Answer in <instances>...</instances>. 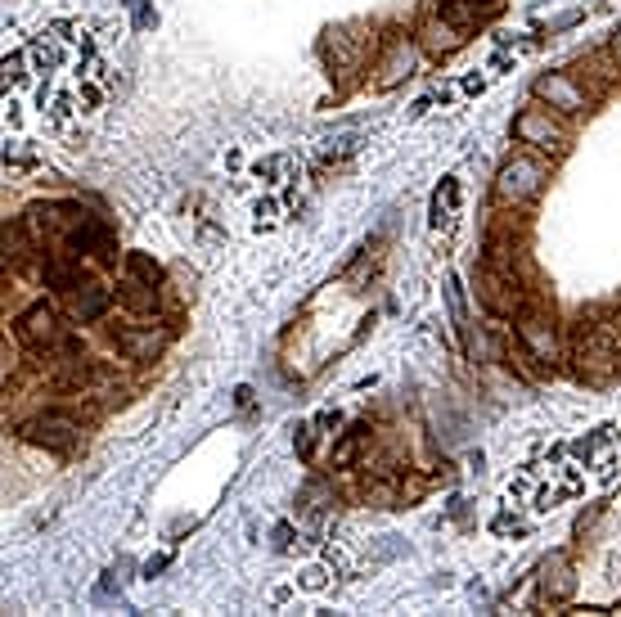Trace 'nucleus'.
I'll return each mask as SVG.
<instances>
[{
    "mask_svg": "<svg viewBox=\"0 0 621 617\" xmlns=\"http://www.w3.org/2000/svg\"><path fill=\"white\" fill-rule=\"evenodd\" d=\"M572 361L576 374L590 383H603L621 370V329L617 325H576L572 334Z\"/></svg>",
    "mask_w": 621,
    "mask_h": 617,
    "instance_id": "f257e3e1",
    "label": "nucleus"
},
{
    "mask_svg": "<svg viewBox=\"0 0 621 617\" xmlns=\"http://www.w3.org/2000/svg\"><path fill=\"white\" fill-rule=\"evenodd\" d=\"M545 181H549V167L540 163L536 154H513L509 163L500 167V176H495V194H500V203H509V208H527L531 199H540Z\"/></svg>",
    "mask_w": 621,
    "mask_h": 617,
    "instance_id": "f03ea898",
    "label": "nucleus"
},
{
    "mask_svg": "<svg viewBox=\"0 0 621 617\" xmlns=\"http://www.w3.org/2000/svg\"><path fill=\"white\" fill-rule=\"evenodd\" d=\"M513 140L527 145L531 154H563V149L572 145L567 127L549 109H540V104H536V109H522L518 118H513Z\"/></svg>",
    "mask_w": 621,
    "mask_h": 617,
    "instance_id": "7ed1b4c3",
    "label": "nucleus"
},
{
    "mask_svg": "<svg viewBox=\"0 0 621 617\" xmlns=\"http://www.w3.org/2000/svg\"><path fill=\"white\" fill-rule=\"evenodd\" d=\"M518 343L536 365L554 370V361H558V325H554L549 311H540V307H522L518 311Z\"/></svg>",
    "mask_w": 621,
    "mask_h": 617,
    "instance_id": "20e7f679",
    "label": "nucleus"
},
{
    "mask_svg": "<svg viewBox=\"0 0 621 617\" xmlns=\"http://www.w3.org/2000/svg\"><path fill=\"white\" fill-rule=\"evenodd\" d=\"M18 437L32 446H45V451H72L81 442V419L68 415V410H45V415L27 419Z\"/></svg>",
    "mask_w": 621,
    "mask_h": 617,
    "instance_id": "39448f33",
    "label": "nucleus"
},
{
    "mask_svg": "<svg viewBox=\"0 0 621 617\" xmlns=\"http://www.w3.org/2000/svg\"><path fill=\"white\" fill-rule=\"evenodd\" d=\"M414 64H419V41L405 37V32H392V37L383 41V55H378V64H374L378 86L405 82V77L414 73Z\"/></svg>",
    "mask_w": 621,
    "mask_h": 617,
    "instance_id": "423d86ee",
    "label": "nucleus"
},
{
    "mask_svg": "<svg viewBox=\"0 0 621 617\" xmlns=\"http://www.w3.org/2000/svg\"><path fill=\"white\" fill-rule=\"evenodd\" d=\"M536 100H545L554 113H585L590 109V95L576 82L572 73H545L536 82Z\"/></svg>",
    "mask_w": 621,
    "mask_h": 617,
    "instance_id": "0eeeda50",
    "label": "nucleus"
},
{
    "mask_svg": "<svg viewBox=\"0 0 621 617\" xmlns=\"http://www.w3.org/2000/svg\"><path fill=\"white\" fill-rule=\"evenodd\" d=\"M113 343H117V352H122L126 361H158V356L167 352V343H171V329H167V325L117 329Z\"/></svg>",
    "mask_w": 621,
    "mask_h": 617,
    "instance_id": "6e6552de",
    "label": "nucleus"
},
{
    "mask_svg": "<svg viewBox=\"0 0 621 617\" xmlns=\"http://www.w3.org/2000/svg\"><path fill=\"white\" fill-rule=\"evenodd\" d=\"M59 311L50 307V302H36V307H27L23 316H18V338H23L27 347H54L59 343Z\"/></svg>",
    "mask_w": 621,
    "mask_h": 617,
    "instance_id": "1a4fd4ad",
    "label": "nucleus"
},
{
    "mask_svg": "<svg viewBox=\"0 0 621 617\" xmlns=\"http://www.w3.org/2000/svg\"><path fill=\"white\" fill-rule=\"evenodd\" d=\"M414 41H419V50H428L432 59H446L464 46V32L450 19H441V14H428V19L419 23V32H414Z\"/></svg>",
    "mask_w": 621,
    "mask_h": 617,
    "instance_id": "9d476101",
    "label": "nucleus"
},
{
    "mask_svg": "<svg viewBox=\"0 0 621 617\" xmlns=\"http://www.w3.org/2000/svg\"><path fill=\"white\" fill-rule=\"evenodd\" d=\"M572 590H576L572 559H567L563 550H554L545 563H540V599H545V604H563Z\"/></svg>",
    "mask_w": 621,
    "mask_h": 617,
    "instance_id": "9b49d317",
    "label": "nucleus"
},
{
    "mask_svg": "<svg viewBox=\"0 0 621 617\" xmlns=\"http://www.w3.org/2000/svg\"><path fill=\"white\" fill-rule=\"evenodd\" d=\"M360 28H333L329 32V64L333 73H356L369 50V37H356Z\"/></svg>",
    "mask_w": 621,
    "mask_h": 617,
    "instance_id": "f8f14e48",
    "label": "nucleus"
},
{
    "mask_svg": "<svg viewBox=\"0 0 621 617\" xmlns=\"http://www.w3.org/2000/svg\"><path fill=\"white\" fill-rule=\"evenodd\" d=\"M68 311H72V320L90 325V320H99L108 311V289H99V284H77V289L68 293Z\"/></svg>",
    "mask_w": 621,
    "mask_h": 617,
    "instance_id": "ddd939ff",
    "label": "nucleus"
},
{
    "mask_svg": "<svg viewBox=\"0 0 621 617\" xmlns=\"http://www.w3.org/2000/svg\"><path fill=\"white\" fill-rule=\"evenodd\" d=\"M117 302H122L126 311H135V316H149V311L158 307V284H149V280H140V275L126 271L122 289H117Z\"/></svg>",
    "mask_w": 621,
    "mask_h": 617,
    "instance_id": "4468645a",
    "label": "nucleus"
},
{
    "mask_svg": "<svg viewBox=\"0 0 621 617\" xmlns=\"http://www.w3.org/2000/svg\"><path fill=\"white\" fill-rule=\"evenodd\" d=\"M441 19H450V23H455V28L468 37V28H477L482 10H477L473 0H446V5H441Z\"/></svg>",
    "mask_w": 621,
    "mask_h": 617,
    "instance_id": "2eb2a0df",
    "label": "nucleus"
},
{
    "mask_svg": "<svg viewBox=\"0 0 621 617\" xmlns=\"http://www.w3.org/2000/svg\"><path fill=\"white\" fill-rule=\"evenodd\" d=\"M365 500H369V505H378V509L401 505V482H383V478L365 482Z\"/></svg>",
    "mask_w": 621,
    "mask_h": 617,
    "instance_id": "dca6fc26",
    "label": "nucleus"
},
{
    "mask_svg": "<svg viewBox=\"0 0 621 617\" xmlns=\"http://www.w3.org/2000/svg\"><path fill=\"white\" fill-rule=\"evenodd\" d=\"M360 437H365V424L351 428V433L342 437L338 446H333V469H347V464H356V455H360Z\"/></svg>",
    "mask_w": 621,
    "mask_h": 617,
    "instance_id": "f3484780",
    "label": "nucleus"
},
{
    "mask_svg": "<svg viewBox=\"0 0 621 617\" xmlns=\"http://www.w3.org/2000/svg\"><path fill=\"white\" fill-rule=\"evenodd\" d=\"M45 284H54V289H63V293H72V289H77V271H72V266L68 262H59V257H54V262H45Z\"/></svg>",
    "mask_w": 621,
    "mask_h": 617,
    "instance_id": "a211bd4d",
    "label": "nucleus"
},
{
    "mask_svg": "<svg viewBox=\"0 0 621 617\" xmlns=\"http://www.w3.org/2000/svg\"><path fill=\"white\" fill-rule=\"evenodd\" d=\"M446 298H450V320H455L459 338H464V347H468V316H464V293H459V280H455V275H450V280H446Z\"/></svg>",
    "mask_w": 621,
    "mask_h": 617,
    "instance_id": "6ab92c4d",
    "label": "nucleus"
},
{
    "mask_svg": "<svg viewBox=\"0 0 621 617\" xmlns=\"http://www.w3.org/2000/svg\"><path fill=\"white\" fill-rule=\"evenodd\" d=\"M126 271L140 275V280H149V284H162V266H158V262H149L144 253H131V257H126Z\"/></svg>",
    "mask_w": 621,
    "mask_h": 617,
    "instance_id": "aec40b11",
    "label": "nucleus"
},
{
    "mask_svg": "<svg viewBox=\"0 0 621 617\" xmlns=\"http://www.w3.org/2000/svg\"><path fill=\"white\" fill-rule=\"evenodd\" d=\"M324 581H329V577H324V568H306L302 572V586L306 590H324Z\"/></svg>",
    "mask_w": 621,
    "mask_h": 617,
    "instance_id": "412c9836",
    "label": "nucleus"
},
{
    "mask_svg": "<svg viewBox=\"0 0 621 617\" xmlns=\"http://www.w3.org/2000/svg\"><path fill=\"white\" fill-rule=\"evenodd\" d=\"M293 446H297V455H306V451H311V428H297Z\"/></svg>",
    "mask_w": 621,
    "mask_h": 617,
    "instance_id": "4be33fe9",
    "label": "nucleus"
},
{
    "mask_svg": "<svg viewBox=\"0 0 621 617\" xmlns=\"http://www.w3.org/2000/svg\"><path fill=\"white\" fill-rule=\"evenodd\" d=\"M162 568H167V554H158V559H149V563H144V577L153 581V577H158Z\"/></svg>",
    "mask_w": 621,
    "mask_h": 617,
    "instance_id": "5701e85b",
    "label": "nucleus"
},
{
    "mask_svg": "<svg viewBox=\"0 0 621 617\" xmlns=\"http://www.w3.org/2000/svg\"><path fill=\"white\" fill-rule=\"evenodd\" d=\"M612 59H617V68H621V28L612 32Z\"/></svg>",
    "mask_w": 621,
    "mask_h": 617,
    "instance_id": "b1692460",
    "label": "nucleus"
}]
</instances>
